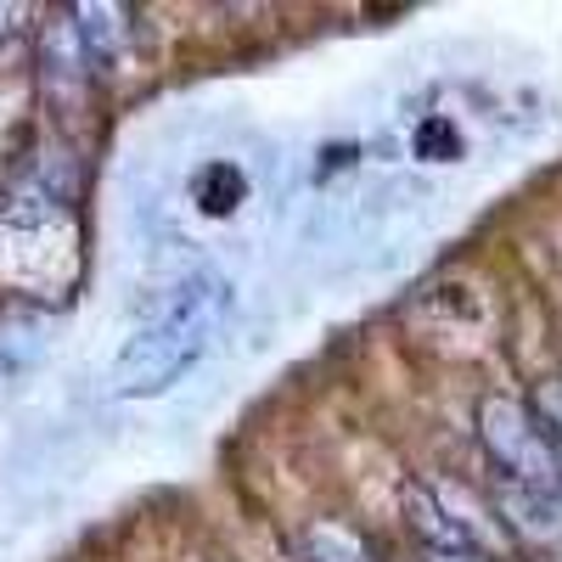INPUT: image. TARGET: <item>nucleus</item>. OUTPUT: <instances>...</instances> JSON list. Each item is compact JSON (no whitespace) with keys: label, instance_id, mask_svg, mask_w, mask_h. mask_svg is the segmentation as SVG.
I'll return each instance as SVG.
<instances>
[{"label":"nucleus","instance_id":"obj_5","mask_svg":"<svg viewBox=\"0 0 562 562\" xmlns=\"http://www.w3.org/2000/svg\"><path fill=\"white\" fill-rule=\"evenodd\" d=\"M74 34H79V52L90 68L113 63V52L124 45V7H74Z\"/></svg>","mask_w":562,"mask_h":562},{"label":"nucleus","instance_id":"obj_1","mask_svg":"<svg viewBox=\"0 0 562 562\" xmlns=\"http://www.w3.org/2000/svg\"><path fill=\"white\" fill-rule=\"evenodd\" d=\"M225 310H231V288L209 270H186V276L164 281V288L140 304L135 338L119 349L113 389L124 400L164 394L175 378H186V371L214 349Z\"/></svg>","mask_w":562,"mask_h":562},{"label":"nucleus","instance_id":"obj_9","mask_svg":"<svg viewBox=\"0 0 562 562\" xmlns=\"http://www.w3.org/2000/svg\"><path fill=\"white\" fill-rule=\"evenodd\" d=\"M416 158H428V164L461 158V135L450 130V119H428V124L416 130Z\"/></svg>","mask_w":562,"mask_h":562},{"label":"nucleus","instance_id":"obj_10","mask_svg":"<svg viewBox=\"0 0 562 562\" xmlns=\"http://www.w3.org/2000/svg\"><path fill=\"white\" fill-rule=\"evenodd\" d=\"M422 562H490L484 551H422Z\"/></svg>","mask_w":562,"mask_h":562},{"label":"nucleus","instance_id":"obj_3","mask_svg":"<svg viewBox=\"0 0 562 562\" xmlns=\"http://www.w3.org/2000/svg\"><path fill=\"white\" fill-rule=\"evenodd\" d=\"M490 506H495L501 535H512L529 557H557L562 562V495L557 490H529V484L495 479Z\"/></svg>","mask_w":562,"mask_h":562},{"label":"nucleus","instance_id":"obj_11","mask_svg":"<svg viewBox=\"0 0 562 562\" xmlns=\"http://www.w3.org/2000/svg\"><path fill=\"white\" fill-rule=\"evenodd\" d=\"M557 490H562V450H557Z\"/></svg>","mask_w":562,"mask_h":562},{"label":"nucleus","instance_id":"obj_7","mask_svg":"<svg viewBox=\"0 0 562 562\" xmlns=\"http://www.w3.org/2000/svg\"><path fill=\"white\" fill-rule=\"evenodd\" d=\"M243 198H248V175H243L237 164H225V158H220V164H203L198 180H192V203H198L203 214H214V220L237 214Z\"/></svg>","mask_w":562,"mask_h":562},{"label":"nucleus","instance_id":"obj_4","mask_svg":"<svg viewBox=\"0 0 562 562\" xmlns=\"http://www.w3.org/2000/svg\"><path fill=\"white\" fill-rule=\"evenodd\" d=\"M400 506H405V529L422 540V551H473V546L461 540V529L439 512V501H434L428 484H405Z\"/></svg>","mask_w":562,"mask_h":562},{"label":"nucleus","instance_id":"obj_2","mask_svg":"<svg viewBox=\"0 0 562 562\" xmlns=\"http://www.w3.org/2000/svg\"><path fill=\"white\" fill-rule=\"evenodd\" d=\"M479 439L490 450L495 479L506 484H529V490H557V445L535 428L529 405L490 394L479 405ZM562 495V490H557Z\"/></svg>","mask_w":562,"mask_h":562},{"label":"nucleus","instance_id":"obj_8","mask_svg":"<svg viewBox=\"0 0 562 562\" xmlns=\"http://www.w3.org/2000/svg\"><path fill=\"white\" fill-rule=\"evenodd\" d=\"M529 416H535V428L562 450V378H546L540 389H535V400H529Z\"/></svg>","mask_w":562,"mask_h":562},{"label":"nucleus","instance_id":"obj_6","mask_svg":"<svg viewBox=\"0 0 562 562\" xmlns=\"http://www.w3.org/2000/svg\"><path fill=\"white\" fill-rule=\"evenodd\" d=\"M304 562H378V551H371V540L349 524H333V518H321L304 529Z\"/></svg>","mask_w":562,"mask_h":562}]
</instances>
